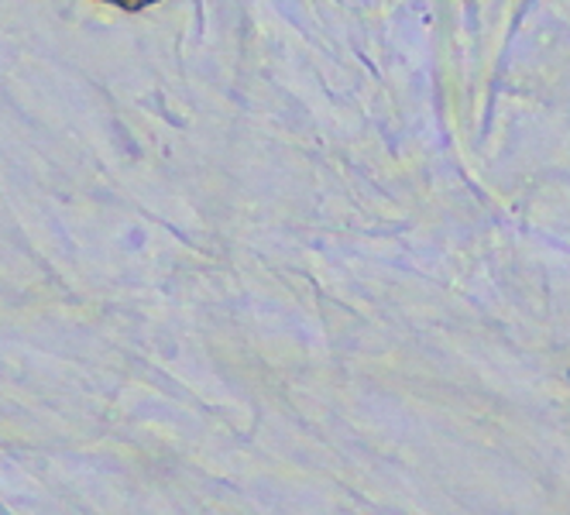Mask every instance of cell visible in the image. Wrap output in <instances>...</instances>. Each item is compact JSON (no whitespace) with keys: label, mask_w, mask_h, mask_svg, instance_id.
<instances>
[{"label":"cell","mask_w":570,"mask_h":515,"mask_svg":"<svg viewBox=\"0 0 570 515\" xmlns=\"http://www.w3.org/2000/svg\"><path fill=\"white\" fill-rule=\"evenodd\" d=\"M100 4H114L120 11H141V8H151L158 0H100Z\"/></svg>","instance_id":"1"}]
</instances>
